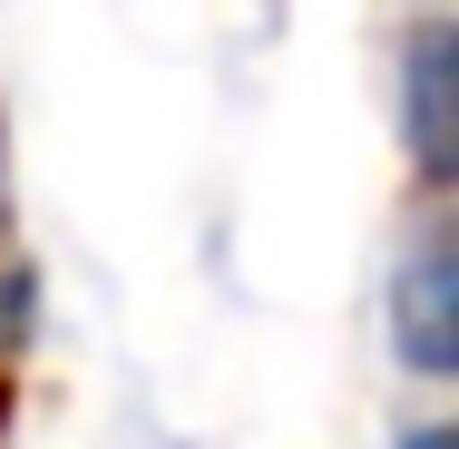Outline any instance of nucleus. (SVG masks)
<instances>
[{
  "label": "nucleus",
  "instance_id": "nucleus-1",
  "mask_svg": "<svg viewBox=\"0 0 459 449\" xmlns=\"http://www.w3.org/2000/svg\"><path fill=\"white\" fill-rule=\"evenodd\" d=\"M391 352L411 361L420 381H450V361H459V264H450V235H420V245H411L401 293H391Z\"/></svg>",
  "mask_w": 459,
  "mask_h": 449
},
{
  "label": "nucleus",
  "instance_id": "nucleus-2",
  "mask_svg": "<svg viewBox=\"0 0 459 449\" xmlns=\"http://www.w3.org/2000/svg\"><path fill=\"white\" fill-rule=\"evenodd\" d=\"M401 117H411V167L440 186L450 177V30H411V59H401Z\"/></svg>",
  "mask_w": 459,
  "mask_h": 449
},
{
  "label": "nucleus",
  "instance_id": "nucleus-3",
  "mask_svg": "<svg viewBox=\"0 0 459 449\" xmlns=\"http://www.w3.org/2000/svg\"><path fill=\"white\" fill-rule=\"evenodd\" d=\"M411 449H450V430H420V440H411Z\"/></svg>",
  "mask_w": 459,
  "mask_h": 449
}]
</instances>
